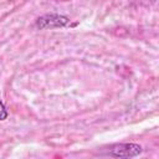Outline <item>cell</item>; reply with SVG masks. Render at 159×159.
Here are the masks:
<instances>
[{
  "instance_id": "obj_2",
  "label": "cell",
  "mask_w": 159,
  "mask_h": 159,
  "mask_svg": "<svg viewBox=\"0 0 159 159\" xmlns=\"http://www.w3.org/2000/svg\"><path fill=\"white\" fill-rule=\"evenodd\" d=\"M70 25V19L67 16L57 15V14H50V15H43L39 17L35 22V26L40 30L43 29H56V27H65Z\"/></svg>"
},
{
  "instance_id": "obj_3",
  "label": "cell",
  "mask_w": 159,
  "mask_h": 159,
  "mask_svg": "<svg viewBox=\"0 0 159 159\" xmlns=\"http://www.w3.org/2000/svg\"><path fill=\"white\" fill-rule=\"evenodd\" d=\"M6 117H7V111H6L5 106H4V103L0 101V120L6 119Z\"/></svg>"
},
{
  "instance_id": "obj_4",
  "label": "cell",
  "mask_w": 159,
  "mask_h": 159,
  "mask_svg": "<svg viewBox=\"0 0 159 159\" xmlns=\"http://www.w3.org/2000/svg\"><path fill=\"white\" fill-rule=\"evenodd\" d=\"M56 1H61V2H63V1H71V0H56Z\"/></svg>"
},
{
  "instance_id": "obj_1",
  "label": "cell",
  "mask_w": 159,
  "mask_h": 159,
  "mask_svg": "<svg viewBox=\"0 0 159 159\" xmlns=\"http://www.w3.org/2000/svg\"><path fill=\"white\" fill-rule=\"evenodd\" d=\"M142 153V147L134 143L113 144L108 148V155L114 158H133Z\"/></svg>"
}]
</instances>
